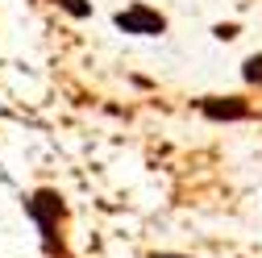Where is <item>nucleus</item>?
Masks as SVG:
<instances>
[{
	"label": "nucleus",
	"instance_id": "1",
	"mask_svg": "<svg viewBox=\"0 0 262 258\" xmlns=\"http://www.w3.org/2000/svg\"><path fill=\"white\" fill-rule=\"evenodd\" d=\"M25 212L38 221V229H42V242H46V250H50V254H54V250L62 254V246L54 242V221L62 217V196H58V191H50V187L34 191V196L25 200Z\"/></svg>",
	"mask_w": 262,
	"mask_h": 258
},
{
	"label": "nucleus",
	"instance_id": "2",
	"mask_svg": "<svg viewBox=\"0 0 262 258\" xmlns=\"http://www.w3.org/2000/svg\"><path fill=\"white\" fill-rule=\"evenodd\" d=\"M117 29H125V34H138V38H158L162 29H167V17L146 9V5H129L117 13Z\"/></svg>",
	"mask_w": 262,
	"mask_h": 258
},
{
	"label": "nucleus",
	"instance_id": "3",
	"mask_svg": "<svg viewBox=\"0 0 262 258\" xmlns=\"http://www.w3.org/2000/svg\"><path fill=\"white\" fill-rule=\"evenodd\" d=\"M200 113L208 121H246L250 104L237 100V96H208V100H200Z\"/></svg>",
	"mask_w": 262,
	"mask_h": 258
},
{
	"label": "nucleus",
	"instance_id": "4",
	"mask_svg": "<svg viewBox=\"0 0 262 258\" xmlns=\"http://www.w3.org/2000/svg\"><path fill=\"white\" fill-rule=\"evenodd\" d=\"M242 75H246V83H262V54H250V58H246Z\"/></svg>",
	"mask_w": 262,
	"mask_h": 258
},
{
	"label": "nucleus",
	"instance_id": "5",
	"mask_svg": "<svg viewBox=\"0 0 262 258\" xmlns=\"http://www.w3.org/2000/svg\"><path fill=\"white\" fill-rule=\"evenodd\" d=\"M58 9H67L71 17H88V13H92L88 0H58Z\"/></svg>",
	"mask_w": 262,
	"mask_h": 258
},
{
	"label": "nucleus",
	"instance_id": "6",
	"mask_svg": "<svg viewBox=\"0 0 262 258\" xmlns=\"http://www.w3.org/2000/svg\"><path fill=\"white\" fill-rule=\"evenodd\" d=\"M150 258H187V254H150Z\"/></svg>",
	"mask_w": 262,
	"mask_h": 258
}]
</instances>
